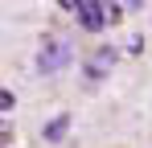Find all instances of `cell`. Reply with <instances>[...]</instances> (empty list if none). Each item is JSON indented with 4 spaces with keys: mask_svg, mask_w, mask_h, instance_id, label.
I'll return each mask as SVG.
<instances>
[{
    "mask_svg": "<svg viewBox=\"0 0 152 148\" xmlns=\"http://www.w3.org/2000/svg\"><path fill=\"white\" fill-rule=\"evenodd\" d=\"M115 58H119L115 49H99V53H95V58L86 62V82H99L103 74H107L111 66H115Z\"/></svg>",
    "mask_w": 152,
    "mask_h": 148,
    "instance_id": "3957f363",
    "label": "cell"
},
{
    "mask_svg": "<svg viewBox=\"0 0 152 148\" xmlns=\"http://www.w3.org/2000/svg\"><path fill=\"white\" fill-rule=\"evenodd\" d=\"M103 17H107V25H119V17H124V4H103Z\"/></svg>",
    "mask_w": 152,
    "mask_h": 148,
    "instance_id": "5b68a950",
    "label": "cell"
},
{
    "mask_svg": "<svg viewBox=\"0 0 152 148\" xmlns=\"http://www.w3.org/2000/svg\"><path fill=\"white\" fill-rule=\"evenodd\" d=\"M12 103H17V99H12V91H0V111H8Z\"/></svg>",
    "mask_w": 152,
    "mask_h": 148,
    "instance_id": "8992f818",
    "label": "cell"
},
{
    "mask_svg": "<svg viewBox=\"0 0 152 148\" xmlns=\"http://www.w3.org/2000/svg\"><path fill=\"white\" fill-rule=\"evenodd\" d=\"M62 8L74 12L78 25L91 29V33H95V29H107V17H103V4H99V0H78V4H62Z\"/></svg>",
    "mask_w": 152,
    "mask_h": 148,
    "instance_id": "7a4b0ae2",
    "label": "cell"
},
{
    "mask_svg": "<svg viewBox=\"0 0 152 148\" xmlns=\"http://www.w3.org/2000/svg\"><path fill=\"white\" fill-rule=\"evenodd\" d=\"M66 62H70V41H62V37H50V41L41 45V53H37V70L41 74L62 70Z\"/></svg>",
    "mask_w": 152,
    "mask_h": 148,
    "instance_id": "6da1fadb",
    "label": "cell"
},
{
    "mask_svg": "<svg viewBox=\"0 0 152 148\" xmlns=\"http://www.w3.org/2000/svg\"><path fill=\"white\" fill-rule=\"evenodd\" d=\"M4 140H8V127H4V123H0V144H4Z\"/></svg>",
    "mask_w": 152,
    "mask_h": 148,
    "instance_id": "52a82bcc",
    "label": "cell"
},
{
    "mask_svg": "<svg viewBox=\"0 0 152 148\" xmlns=\"http://www.w3.org/2000/svg\"><path fill=\"white\" fill-rule=\"evenodd\" d=\"M66 127H70V119H66V115H58V119H50V123H45V140H50V144H58V140L66 136Z\"/></svg>",
    "mask_w": 152,
    "mask_h": 148,
    "instance_id": "277c9868",
    "label": "cell"
}]
</instances>
